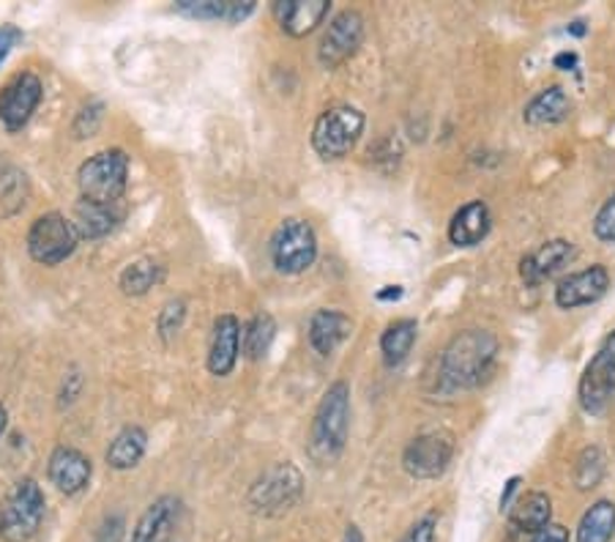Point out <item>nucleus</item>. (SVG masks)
<instances>
[{"instance_id": "20", "label": "nucleus", "mask_w": 615, "mask_h": 542, "mask_svg": "<svg viewBox=\"0 0 615 542\" xmlns=\"http://www.w3.org/2000/svg\"><path fill=\"white\" fill-rule=\"evenodd\" d=\"M509 523L512 529H518L522 534H536L539 529H544L553 518V501L542 490L525 493L522 499L514 501V507H509Z\"/></svg>"}, {"instance_id": "35", "label": "nucleus", "mask_w": 615, "mask_h": 542, "mask_svg": "<svg viewBox=\"0 0 615 542\" xmlns=\"http://www.w3.org/2000/svg\"><path fill=\"white\" fill-rule=\"evenodd\" d=\"M121 538H124V518L113 515L102 523L94 542H121Z\"/></svg>"}, {"instance_id": "30", "label": "nucleus", "mask_w": 615, "mask_h": 542, "mask_svg": "<svg viewBox=\"0 0 615 542\" xmlns=\"http://www.w3.org/2000/svg\"><path fill=\"white\" fill-rule=\"evenodd\" d=\"M602 475H605V458L596 447L583 449V455L577 458V469H574V482L580 490H588L600 486Z\"/></svg>"}, {"instance_id": "12", "label": "nucleus", "mask_w": 615, "mask_h": 542, "mask_svg": "<svg viewBox=\"0 0 615 542\" xmlns=\"http://www.w3.org/2000/svg\"><path fill=\"white\" fill-rule=\"evenodd\" d=\"M181 512L184 507L176 496H161L140 515L132 532V542H173L181 523Z\"/></svg>"}, {"instance_id": "2", "label": "nucleus", "mask_w": 615, "mask_h": 542, "mask_svg": "<svg viewBox=\"0 0 615 542\" xmlns=\"http://www.w3.org/2000/svg\"><path fill=\"white\" fill-rule=\"evenodd\" d=\"M351 428V386L336 381L323 395L310 436V455L317 463H334L342 455Z\"/></svg>"}, {"instance_id": "16", "label": "nucleus", "mask_w": 615, "mask_h": 542, "mask_svg": "<svg viewBox=\"0 0 615 542\" xmlns=\"http://www.w3.org/2000/svg\"><path fill=\"white\" fill-rule=\"evenodd\" d=\"M332 3L329 0H282L274 6L282 31L290 37H306L326 20Z\"/></svg>"}, {"instance_id": "31", "label": "nucleus", "mask_w": 615, "mask_h": 542, "mask_svg": "<svg viewBox=\"0 0 615 542\" xmlns=\"http://www.w3.org/2000/svg\"><path fill=\"white\" fill-rule=\"evenodd\" d=\"M184 315H187V310H184V302H181V299H176V302H167V304H165V310H161V315H159V332H161V337L170 340L173 334H176L178 329H181Z\"/></svg>"}, {"instance_id": "22", "label": "nucleus", "mask_w": 615, "mask_h": 542, "mask_svg": "<svg viewBox=\"0 0 615 542\" xmlns=\"http://www.w3.org/2000/svg\"><path fill=\"white\" fill-rule=\"evenodd\" d=\"M615 386V373L607 371L600 359H591V365L585 367L583 378H580V403L588 414H600L607 406Z\"/></svg>"}, {"instance_id": "39", "label": "nucleus", "mask_w": 615, "mask_h": 542, "mask_svg": "<svg viewBox=\"0 0 615 542\" xmlns=\"http://www.w3.org/2000/svg\"><path fill=\"white\" fill-rule=\"evenodd\" d=\"M518 488H520V477H512V480L507 482V490H503V496H501V510H509V507H512V496L518 493Z\"/></svg>"}, {"instance_id": "11", "label": "nucleus", "mask_w": 615, "mask_h": 542, "mask_svg": "<svg viewBox=\"0 0 615 542\" xmlns=\"http://www.w3.org/2000/svg\"><path fill=\"white\" fill-rule=\"evenodd\" d=\"M42 102V80L31 72H22L11 80L0 94V121L6 129L17 132L31 121L33 110Z\"/></svg>"}, {"instance_id": "37", "label": "nucleus", "mask_w": 615, "mask_h": 542, "mask_svg": "<svg viewBox=\"0 0 615 542\" xmlns=\"http://www.w3.org/2000/svg\"><path fill=\"white\" fill-rule=\"evenodd\" d=\"M17 42H20V31H17V28H0V63H3V58L9 55V50L14 48Z\"/></svg>"}, {"instance_id": "18", "label": "nucleus", "mask_w": 615, "mask_h": 542, "mask_svg": "<svg viewBox=\"0 0 615 542\" xmlns=\"http://www.w3.org/2000/svg\"><path fill=\"white\" fill-rule=\"evenodd\" d=\"M492 228L490 209L481 200H471L462 206L449 222V239L457 247H476L481 239H487Z\"/></svg>"}, {"instance_id": "1", "label": "nucleus", "mask_w": 615, "mask_h": 542, "mask_svg": "<svg viewBox=\"0 0 615 542\" xmlns=\"http://www.w3.org/2000/svg\"><path fill=\"white\" fill-rule=\"evenodd\" d=\"M498 354V340L484 329H468L460 332L444 351V362H440V373H444L446 384L460 386H479L490 373L492 362Z\"/></svg>"}, {"instance_id": "10", "label": "nucleus", "mask_w": 615, "mask_h": 542, "mask_svg": "<svg viewBox=\"0 0 615 542\" xmlns=\"http://www.w3.org/2000/svg\"><path fill=\"white\" fill-rule=\"evenodd\" d=\"M451 452V438L446 434H425L405 447L403 452V469L410 477H419V480H432V477L444 475L446 466H449Z\"/></svg>"}, {"instance_id": "19", "label": "nucleus", "mask_w": 615, "mask_h": 542, "mask_svg": "<svg viewBox=\"0 0 615 542\" xmlns=\"http://www.w3.org/2000/svg\"><path fill=\"white\" fill-rule=\"evenodd\" d=\"M572 256H574L572 241L553 239V241H548V244H542V250L539 252L522 258L520 274L525 277V282L536 285V282H542L544 277L555 274V271L564 267V263H569V258Z\"/></svg>"}, {"instance_id": "38", "label": "nucleus", "mask_w": 615, "mask_h": 542, "mask_svg": "<svg viewBox=\"0 0 615 542\" xmlns=\"http://www.w3.org/2000/svg\"><path fill=\"white\" fill-rule=\"evenodd\" d=\"M596 359L602 362V365L607 367V371H613L615 373V332L607 337V343L602 345V351L596 354Z\"/></svg>"}, {"instance_id": "13", "label": "nucleus", "mask_w": 615, "mask_h": 542, "mask_svg": "<svg viewBox=\"0 0 615 542\" xmlns=\"http://www.w3.org/2000/svg\"><path fill=\"white\" fill-rule=\"evenodd\" d=\"M611 288V274L605 267H591L569 274L559 288H555V304L564 310L583 308V304L600 302Z\"/></svg>"}, {"instance_id": "7", "label": "nucleus", "mask_w": 615, "mask_h": 542, "mask_svg": "<svg viewBox=\"0 0 615 542\" xmlns=\"http://www.w3.org/2000/svg\"><path fill=\"white\" fill-rule=\"evenodd\" d=\"M317 236L304 219H288L271 239V261L282 274H301L315 263Z\"/></svg>"}, {"instance_id": "3", "label": "nucleus", "mask_w": 615, "mask_h": 542, "mask_svg": "<svg viewBox=\"0 0 615 542\" xmlns=\"http://www.w3.org/2000/svg\"><path fill=\"white\" fill-rule=\"evenodd\" d=\"M126 178H129V159L124 152L113 148V152H102L83 163L77 173L80 195L83 200L102 206H115L126 189Z\"/></svg>"}, {"instance_id": "34", "label": "nucleus", "mask_w": 615, "mask_h": 542, "mask_svg": "<svg viewBox=\"0 0 615 542\" xmlns=\"http://www.w3.org/2000/svg\"><path fill=\"white\" fill-rule=\"evenodd\" d=\"M399 542H435V518L427 515L421 518V521H416L414 527H410V532Z\"/></svg>"}, {"instance_id": "4", "label": "nucleus", "mask_w": 615, "mask_h": 542, "mask_svg": "<svg viewBox=\"0 0 615 542\" xmlns=\"http://www.w3.org/2000/svg\"><path fill=\"white\" fill-rule=\"evenodd\" d=\"M44 521V493L37 480L17 482L0 510V540L28 542Z\"/></svg>"}, {"instance_id": "33", "label": "nucleus", "mask_w": 615, "mask_h": 542, "mask_svg": "<svg viewBox=\"0 0 615 542\" xmlns=\"http://www.w3.org/2000/svg\"><path fill=\"white\" fill-rule=\"evenodd\" d=\"M102 105L94 102V105L83 107L80 110L77 121H74V132H77V137H91L94 132L98 129V121H102Z\"/></svg>"}, {"instance_id": "6", "label": "nucleus", "mask_w": 615, "mask_h": 542, "mask_svg": "<svg viewBox=\"0 0 615 542\" xmlns=\"http://www.w3.org/2000/svg\"><path fill=\"white\" fill-rule=\"evenodd\" d=\"M77 228H74L72 219L58 215V211L39 217L31 233H28V252H31L33 261L44 263V267H58L61 261H66L77 250Z\"/></svg>"}, {"instance_id": "21", "label": "nucleus", "mask_w": 615, "mask_h": 542, "mask_svg": "<svg viewBox=\"0 0 615 542\" xmlns=\"http://www.w3.org/2000/svg\"><path fill=\"white\" fill-rule=\"evenodd\" d=\"M176 9L195 20L241 22L254 11V0H178Z\"/></svg>"}, {"instance_id": "5", "label": "nucleus", "mask_w": 615, "mask_h": 542, "mask_svg": "<svg viewBox=\"0 0 615 542\" xmlns=\"http://www.w3.org/2000/svg\"><path fill=\"white\" fill-rule=\"evenodd\" d=\"M364 132V113L351 105H336L317 118L312 146L321 159H342L356 148Z\"/></svg>"}, {"instance_id": "15", "label": "nucleus", "mask_w": 615, "mask_h": 542, "mask_svg": "<svg viewBox=\"0 0 615 542\" xmlns=\"http://www.w3.org/2000/svg\"><path fill=\"white\" fill-rule=\"evenodd\" d=\"M50 482L61 493L74 496L91 482V460L80 449L58 447L50 458Z\"/></svg>"}, {"instance_id": "24", "label": "nucleus", "mask_w": 615, "mask_h": 542, "mask_svg": "<svg viewBox=\"0 0 615 542\" xmlns=\"http://www.w3.org/2000/svg\"><path fill=\"white\" fill-rule=\"evenodd\" d=\"M74 228H77L80 239H102L107 236L110 230L118 225V211L115 206H102V204H91V200L80 198V204L74 206Z\"/></svg>"}, {"instance_id": "42", "label": "nucleus", "mask_w": 615, "mask_h": 542, "mask_svg": "<svg viewBox=\"0 0 615 542\" xmlns=\"http://www.w3.org/2000/svg\"><path fill=\"white\" fill-rule=\"evenodd\" d=\"M342 542H364L362 532H358V527H347L345 529V540H342Z\"/></svg>"}, {"instance_id": "17", "label": "nucleus", "mask_w": 615, "mask_h": 542, "mask_svg": "<svg viewBox=\"0 0 615 542\" xmlns=\"http://www.w3.org/2000/svg\"><path fill=\"white\" fill-rule=\"evenodd\" d=\"M351 319L340 310H317L310 321V343L321 356H332L351 337Z\"/></svg>"}, {"instance_id": "9", "label": "nucleus", "mask_w": 615, "mask_h": 542, "mask_svg": "<svg viewBox=\"0 0 615 542\" xmlns=\"http://www.w3.org/2000/svg\"><path fill=\"white\" fill-rule=\"evenodd\" d=\"M364 39V20L358 11H342L329 22L326 33L317 48V58L326 69H336L358 50Z\"/></svg>"}, {"instance_id": "25", "label": "nucleus", "mask_w": 615, "mask_h": 542, "mask_svg": "<svg viewBox=\"0 0 615 542\" xmlns=\"http://www.w3.org/2000/svg\"><path fill=\"white\" fill-rule=\"evenodd\" d=\"M145 447H148V436H145L143 428H135V425H132V428H124L113 438V444H110L107 463L118 471L135 469V466L143 460Z\"/></svg>"}, {"instance_id": "43", "label": "nucleus", "mask_w": 615, "mask_h": 542, "mask_svg": "<svg viewBox=\"0 0 615 542\" xmlns=\"http://www.w3.org/2000/svg\"><path fill=\"white\" fill-rule=\"evenodd\" d=\"M6 423H9V414H6V408L0 406V436H3V430H6Z\"/></svg>"}, {"instance_id": "27", "label": "nucleus", "mask_w": 615, "mask_h": 542, "mask_svg": "<svg viewBox=\"0 0 615 542\" xmlns=\"http://www.w3.org/2000/svg\"><path fill=\"white\" fill-rule=\"evenodd\" d=\"M416 343V321L405 319V321H394L392 326L383 332L381 337V351H383V362L388 367L403 365L405 356L410 354Z\"/></svg>"}, {"instance_id": "26", "label": "nucleus", "mask_w": 615, "mask_h": 542, "mask_svg": "<svg viewBox=\"0 0 615 542\" xmlns=\"http://www.w3.org/2000/svg\"><path fill=\"white\" fill-rule=\"evenodd\" d=\"M615 534V504L602 499L580 518L577 542H611Z\"/></svg>"}, {"instance_id": "8", "label": "nucleus", "mask_w": 615, "mask_h": 542, "mask_svg": "<svg viewBox=\"0 0 615 542\" xmlns=\"http://www.w3.org/2000/svg\"><path fill=\"white\" fill-rule=\"evenodd\" d=\"M301 471L290 463H280L274 469L265 471L252 490H249V504L252 510L263 512V515H280V512L290 510L301 496Z\"/></svg>"}, {"instance_id": "23", "label": "nucleus", "mask_w": 615, "mask_h": 542, "mask_svg": "<svg viewBox=\"0 0 615 542\" xmlns=\"http://www.w3.org/2000/svg\"><path fill=\"white\" fill-rule=\"evenodd\" d=\"M569 107L572 105H569V96L564 94V88L550 85V88L539 91V94L528 102L522 118H525L531 126H553L566 118Z\"/></svg>"}, {"instance_id": "36", "label": "nucleus", "mask_w": 615, "mask_h": 542, "mask_svg": "<svg viewBox=\"0 0 615 542\" xmlns=\"http://www.w3.org/2000/svg\"><path fill=\"white\" fill-rule=\"evenodd\" d=\"M531 542H569V532L559 523H548V527L533 534Z\"/></svg>"}, {"instance_id": "32", "label": "nucleus", "mask_w": 615, "mask_h": 542, "mask_svg": "<svg viewBox=\"0 0 615 542\" xmlns=\"http://www.w3.org/2000/svg\"><path fill=\"white\" fill-rule=\"evenodd\" d=\"M594 233L600 241H615V195L600 209L594 219Z\"/></svg>"}, {"instance_id": "41", "label": "nucleus", "mask_w": 615, "mask_h": 542, "mask_svg": "<svg viewBox=\"0 0 615 542\" xmlns=\"http://www.w3.org/2000/svg\"><path fill=\"white\" fill-rule=\"evenodd\" d=\"M399 296H403V288H399V285H394V288L388 285V291H381L378 293L381 302H388V299H399Z\"/></svg>"}, {"instance_id": "28", "label": "nucleus", "mask_w": 615, "mask_h": 542, "mask_svg": "<svg viewBox=\"0 0 615 542\" xmlns=\"http://www.w3.org/2000/svg\"><path fill=\"white\" fill-rule=\"evenodd\" d=\"M274 337H277L274 319H271V315H265V313L254 315V319L247 324V329H243V337H241L243 354H247L252 362L263 359V356L269 354Z\"/></svg>"}, {"instance_id": "14", "label": "nucleus", "mask_w": 615, "mask_h": 542, "mask_svg": "<svg viewBox=\"0 0 615 542\" xmlns=\"http://www.w3.org/2000/svg\"><path fill=\"white\" fill-rule=\"evenodd\" d=\"M238 351H241V324L236 315H219L208 348V371L219 378L230 376L238 362Z\"/></svg>"}, {"instance_id": "29", "label": "nucleus", "mask_w": 615, "mask_h": 542, "mask_svg": "<svg viewBox=\"0 0 615 542\" xmlns=\"http://www.w3.org/2000/svg\"><path fill=\"white\" fill-rule=\"evenodd\" d=\"M159 280L161 269L156 267L154 261H137L124 269V274H121V288H124V293H132V296H143V293H148Z\"/></svg>"}, {"instance_id": "40", "label": "nucleus", "mask_w": 615, "mask_h": 542, "mask_svg": "<svg viewBox=\"0 0 615 542\" xmlns=\"http://www.w3.org/2000/svg\"><path fill=\"white\" fill-rule=\"evenodd\" d=\"M574 63H577V55L574 53H561L559 58H555V66L559 69H572Z\"/></svg>"}]
</instances>
